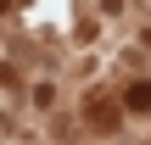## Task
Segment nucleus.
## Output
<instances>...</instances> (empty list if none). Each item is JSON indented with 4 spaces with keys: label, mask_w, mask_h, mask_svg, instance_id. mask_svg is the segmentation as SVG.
I'll return each instance as SVG.
<instances>
[{
    "label": "nucleus",
    "mask_w": 151,
    "mask_h": 145,
    "mask_svg": "<svg viewBox=\"0 0 151 145\" xmlns=\"http://www.w3.org/2000/svg\"><path fill=\"white\" fill-rule=\"evenodd\" d=\"M129 112H151V84H134L129 89Z\"/></svg>",
    "instance_id": "obj_1"
}]
</instances>
